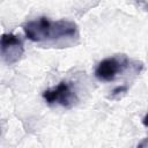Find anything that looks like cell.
<instances>
[{"label": "cell", "instance_id": "6da1fadb", "mask_svg": "<svg viewBox=\"0 0 148 148\" xmlns=\"http://www.w3.org/2000/svg\"><path fill=\"white\" fill-rule=\"evenodd\" d=\"M24 36L32 43L49 47H71L80 42V30L74 21L40 16L23 24Z\"/></svg>", "mask_w": 148, "mask_h": 148}, {"label": "cell", "instance_id": "7a4b0ae2", "mask_svg": "<svg viewBox=\"0 0 148 148\" xmlns=\"http://www.w3.org/2000/svg\"><path fill=\"white\" fill-rule=\"evenodd\" d=\"M131 67V60L126 54H116L101 60L94 72L95 77L101 82L114 81Z\"/></svg>", "mask_w": 148, "mask_h": 148}, {"label": "cell", "instance_id": "3957f363", "mask_svg": "<svg viewBox=\"0 0 148 148\" xmlns=\"http://www.w3.org/2000/svg\"><path fill=\"white\" fill-rule=\"evenodd\" d=\"M42 96L46 104L59 105L66 109L72 108L79 99L73 83L68 81H60L56 86L44 90Z\"/></svg>", "mask_w": 148, "mask_h": 148}, {"label": "cell", "instance_id": "277c9868", "mask_svg": "<svg viewBox=\"0 0 148 148\" xmlns=\"http://www.w3.org/2000/svg\"><path fill=\"white\" fill-rule=\"evenodd\" d=\"M0 52L2 60L7 65H14L20 61L24 53L23 40L12 32L2 34L0 39Z\"/></svg>", "mask_w": 148, "mask_h": 148}, {"label": "cell", "instance_id": "5b68a950", "mask_svg": "<svg viewBox=\"0 0 148 148\" xmlns=\"http://www.w3.org/2000/svg\"><path fill=\"white\" fill-rule=\"evenodd\" d=\"M127 91V87L126 86H118V87H116L112 91H111V96L112 97H117V96H119L120 94H124V92H126Z\"/></svg>", "mask_w": 148, "mask_h": 148}, {"label": "cell", "instance_id": "8992f818", "mask_svg": "<svg viewBox=\"0 0 148 148\" xmlns=\"http://www.w3.org/2000/svg\"><path fill=\"white\" fill-rule=\"evenodd\" d=\"M136 148H148V136L145 138V139H142V140L138 143Z\"/></svg>", "mask_w": 148, "mask_h": 148}, {"label": "cell", "instance_id": "52a82bcc", "mask_svg": "<svg viewBox=\"0 0 148 148\" xmlns=\"http://www.w3.org/2000/svg\"><path fill=\"white\" fill-rule=\"evenodd\" d=\"M141 121H142V125H143L145 127H147V128H148V112L143 116V118H142V120H141Z\"/></svg>", "mask_w": 148, "mask_h": 148}, {"label": "cell", "instance_id": "ba28073f", "mask_svg": "<svg viewBox=\"0 0 148 148\" xmlns=\"http://www.w3.org/2000/svg\"><path fill=\"white\" fill-rule=\"evenodd\" d=\"M146 8H147V10H148V5H147V7H146Z\"/></svg>", "mask_w": 148, "mask_h": 148}]
</instances>
